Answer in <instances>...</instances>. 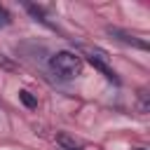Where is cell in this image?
<instances>
[{
	"label": "cell",
	"mask_w": 150,
	"mask_h": 150,
	"mask_svg": "<svg viewBox=\"0 0 150 150\" xmlns=\"http://www.w3.org/2000/svg\"><path fill=\"white\" fill-rule=\"evenodd\" d=\"M141 110L148 112V91H141Z\"/></svg>",
	"instance_id": "cell-6"
},
{
	"label": "cell",
	"mask_w": 150,
	"mask_h": 150,
	"mask_svg": "<svg viewBox=\"0 0 150 150\" xmlns=\"http://www.w3.org/2000/svg\"><path fill=\"white\" fill-rule=\"evenodd\" d=\"M49 68L61 80H73L82 73V59L75 52H56L49 59Z\"/></svg>",
	"instance_id": "cell-1"
},
{
	"label": "cell",
	"mask_w": 150,
	"mask_h": 150,
	"mask_svg": "<svg viewBox=\"0 0 150 150\" xmlns=\"http://www.w3.org/2000/svg\"><path fill=\"white\" fill-rule=\"evenodd\" d=\"M108 35H112L115 40H120V42H124V45H131V47H136V49H148V42L145 40H141L138 35H134V33H127V30H122V28H108Z\"/></svg>",
	"instance_id": "cell-3"
},
{
	"label": "cell",
	"mask_w": 150,
	"mask_h": 150,
	"mask_svg": "<svg viewBox=\"0 0 150 150\" xmlns=\"http://www.w3.org/2000/svg\"><path fill=\"white\" fill-rule=\"evenodd\" d=\"M7 23H9V14H7V9L0 5V28H2V26H7Z\"/></svg>",
	"instance_id": "cell-5"
},
{
	"label": "cell",
	"mask_w": 150,
	"mask_h": 150,
	"mask_svg": "<svg viewBox=\"0 0 150 150\" xmlns=\"http://www.w3.org/2000/svg\"><path fill=\"white\" fill-rule=\"evenodd\" d=\"M136 150H145V148H136Z\"/></svg>",
	"instance_id": "cell-8"
},
{
	"label": "cell",
	"mask_w": 150,
	"mask_h": 150,
	"mask_svg": "<svg viewBox=\"0 0 150 150\" xmlns=\"http://www.w3.org/2000/svg\"><path fill=\"white\" fill-rule=\"evenodd\" d=\"M84 52H87V59H89V63L96 68V70H101L110 82H115V84H120V77H117V73L110 68V56L103 52V49H98V47H84Z\"/></svg>",
	"instance_id": "cell-2"
},
{
	"label": "cell",
	"mask_w": 150,
	"mask_h": 150,
	"mask_svg": "<svg viewBox=\"0 0 150 150\" xmlns=\"http://www.w3.org/2000/svg\"><path fill=\"white\" fill-rule=\"evenodd\" d=\"M19 98H21V103L26 105V108H38V98L30 94V91H26V89H21L19 91Z\"/></svg>",
	"instance_id": "cell-4"
},
{
	"label": "cell",
	"mask_w": 150,
	"mask_h": 150,
	"mask_svg": "<svg viewBox=\"0 0 150 150\" xmlns=\"http://www.w3.org/2000/svg\"><path fill=\"white\" fill-rule=\"evenodd\" d=\"M0 66H5V68H12V63H9V61H5L2 56H0Z\"/></svg>",
	"instance_id": "cell-7"
}]
</instances>
